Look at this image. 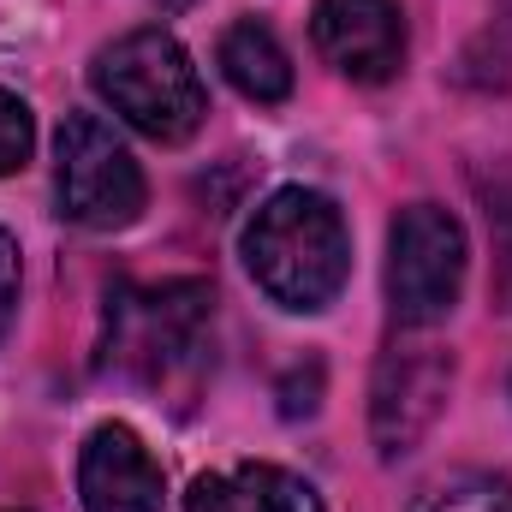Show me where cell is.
<instances>
[{
  "label": "cell",
  "mask_w": 512,
  "mask_h": 512,
  "mask_svg": "<svg viewBox=\"0 0 512 512\" xmlns=\"http://www.w3.org/2000/svg\"><path fill=\"white\" fill-rule=\"evenodd\" d=\"M483 203H489V233H495V292H501V310H512V167L483 185Z\"/></svg>",
  "instance_id": "obj_12"
},
{
  "label": "cell",
  "mask_w": 512,
  "mask_h": 512,
  "mask_svg": "<svg viewBox=\"0 0 512 512\" xmlns=\"http://www.w3.org/2000/svg\"><path fill=\"white\" fill-rule=\"evenodd\" d=\"M215 358V292L203 280L120 286L108 298V370L155 387L161 399H191Z\"/></svg>",
  "instance_id": "obj_2"
},
{
  "label": "cell",
  "mask_w": 512,
  "mask_h": 512,
  "mask_svg": "<svg viewBox=\"0 0 512 512\" xmlns=\"http://www.w3.org/2000/svg\"><path fill=\"white\" fill-rule=\"evenodd\" d=\"M215 60H221V72H227V84H233L245 102H256V108H274V102L292 96V54H286L280 36H274L268 24H256V18H239V24L221 30Z\"/></svg>",
  "instance_id": "obj_10"
},
{
  "label": "cell",
  "mask_w": 512,
  "mask_h": 512,
  "mask_svg": "<svg viewBox=\"0 0 512 512\" xmlns=\"http://www.w3.org/2000/svg\"><path fill=\"white\" fill-rule=\"evenodd\" d=\"M239 256L251 268V280L292 316H316L328 310L346 280H352V233L346 215L328 191L310 185H280L256 203L245 221Z\"/></svg>",
  "instance_id": "obj_1"
},
{
  "label": "cell",
  "mask_w": 512,
  "mask_h": 512,
  "mask_svg": "<svg viewBox=\"0 0 512 512\" xmlns=\"http://www.w3.org/2000/svg\"><path fill=\"white\" fill-rule=\"evenodd\" d=\"M465 227L441 203H405L387 227V304L399 328H435L465 292Z\"/></svg>",
  "instance_id": "obj_5"
},
{
  "label": "cell",
  "mask_w": 512,
  "mask_h": 512,
  "mask_svg": "<svg viewBox=\"0 0 512 512\" xmlns=\"http://www.w3.org/2000/svg\"><path fill=\"white\" fill-rule=\"evenodd\" d=\"M185 6H191V0H161V12H185Z\"/></svg>",
  "instance_id": "obj_15"
},
{
  "label": "cell",
  "mask_w": 512,
  "mask_h": 512,
  "mask_svg": "<svg viewBox=\"0 0 512 512\" xmlns=\"http://www.w3.org/2000/svg\"><path fill=\"white\" fill-rule=\"evenodd\" d=\"M90 84L96 96L126 120L131 131L155 137V143H185L209 120V90L197 60L185 54V42L161 24H143L114 36L96 60H90Z\"/></svg>",
  "instance_id": "obj_3"
},
{
  "label": "cell",
  "mask_w": 512,
  "mask_h": 512,
  "mask_svg": "<svg viewBox=\"0 0 512 512\" xmlns=\"http://www.w3.org/2000/svg\"><path fill=\"white\" fill-rule=\"evenodd\" d=\"M78 501L84 512H167L161 465L149 459L131 423H96L78 453Z\"/></svg>",
  "instance_id": "obj_8"
},
{
  "label": "cell",
  "mask_w": 512,
  "mask_h": 512,
  "mask_svg": "<svg viewBox=\"0 0 512 512\" xmlns=\"http://www.w3.org/2000/svg\"><path fill=\"white\" fill-rule=\"evenodd\" d=\"M453 399V352L423 340V328H411V340H393L376 364V382H370V441L387 465L393 459H411L429 429L441 423Z\"/></svg>",
  "instance_id": "obj_6"
},
{
  "label": "cell",
  "mask_w": 512,
  "mask_h": 512,
  "mask_svg": "<svg viewBox=\"0 0 512 512\" xmlns=\"http://www.w3.org/2000/svg\"><path fill=\"white\" fill-rule=\"evenodd\" d=\"M185 512H322V495L280 465H233L191 483Z\"/></svg>",
  "instance_id": "obj_9"
},
{
  "label": "cell",
  "mask_w": 512,
  "mask_h": 512,
  "mask_svg": "<svg viewBox=\"0 0 512 512\" xmlns=\"http://www.w3.org/2000/svg\"><path fill=\"white\" fill-rule=\"evenodd\" d=\"M30 149H36L30 102H24V96H12V90H0V179H6V173H18V167L30 161Z\"/></svg>",
  "instance_id": "obj_13"
},
{
  "label": "cell",
  "mask_w": 512,
  "mask_h": 512,
  "mask_svg": "<svg viewBox=\"0 0 512 512\" xmlns=\"http://www.w3.org/2000/svg\"><path fill=\"white\" fill-rule=\"evenodd\" d=\"M417 512H512V483L489 477V471H465V477L435 483L417 501Z\"/></svg>",
  "instance_id": "obj_11"
},
{
  "label": "cell",
  "mask_w": 512,
  "mask_h": 512,
  "mask_svg": "<svg viewBox=\"0 0 512 512\" xmlns=\"http://www.w3.org/2000/svg\"><path fill=\"white\" fill-rule=\"evenodd\" d=\"M310 42L340 78L387 84L405 66V12L399 0H316Z\"/></svg>",
  "instance_id": "obj_7"
},
{
  "label": "cell",
  "mask_w": 512,
  "mask_h": 512,
  "mask_svg": "<svg viewBox=\"0 0 512 512\" xmlns=\"http://www.w3.org/2000/svg\"><path fill=\"white\" fill-rule=\"evenodd\" d=\"M54 197H60V215L72 227H90V233H120L143 215V203H149L143 167L102 114H66L60 120Z\"/></svg>",
  "instance_id": "obj_4"
},
{
  "label": "cell",
  "mask_w": 512,
  "mask_h": 512,
  "mask_svg": "<svg viewBox=\"0 0 512 512\" xmlns=\"http://www.w3.org/2000/svg\"><path fill=\"white\" fill-rule=\"evenodd\" d=\"M18 286H24V268H18V239L0 227V340L18 316Z\"/></svg>",
  "instance_id": "obj_14"
}]
</instances>
